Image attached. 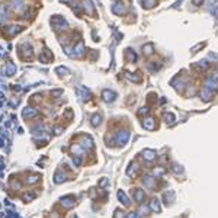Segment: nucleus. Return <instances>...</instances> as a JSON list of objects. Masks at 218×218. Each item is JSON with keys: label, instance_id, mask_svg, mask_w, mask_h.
Wrapping results in <instances>:
<instances>
[{"label": "nucleus", "instance_id": "obj_1", "mask_svg": "<svg viewBox=\"0 0 218 218\" xmlns=\"http://www.w3.org/2000/svg\"><path fill=\"white\" fill-rule=\"evenodd\" d=\"M118 143L119 144H125L127 141H128V138H130V133H127V131H122V133H119L118 134Z\"/></svg>", "mask_w": 218, "mask_h": 218}, {"label": "nucleus", "instance_id": "obj_2", "mask_svg": "<svg viewBox=\"0 0 218 218\" xmlns=\"http://www.w3.org/2000/svg\"><path fill=\"white\" fill-rule=\"evenodd\" d=\"M143 127H144L146 130H154V127H156V124H154V119H153V118H147V119H144V122H143Z\"/></svg>", "mask_w": 218, "mask_h": 218}, {"label": "nucleus", "instance_id": "obj_3", "mask_svg": "<svg viewBox=\"0 0 218 218\" xmlns=\"http://www.w3.org/2000/svg\"><path fill=\"white\" fill-rule=\"evenodd\" d=\"M143 157H144L146 160L151 162V160L156 157V151H153V150H144V151H143Z\"/></svg>", "mask_w": 218, "mask_h": 218}, {"label": "nucleus", "instance_id": "obj_4", "mask_svg": "<svg viewBox=\"0 0 218 218\" xmlns=\"http://www.w3.org/2000/svg\"><path fill=\"white\" fill-rule=\"evenodd\" d=\"M150 208H151V211L160 212V211H162V206H160V202H159V199H153L151 204H150Z\"/></svg>", "mask_w": 218, "mask_h": 218}, {"label": "nucleus", "instance_id": "obj_5", "mask_svg": "<svg viewBox=\"0 0 218 218\" xmlns=\"http://www.w3.org/2000/svg\"><path fill=\"white\" fill-rule=\"evenodd\" d=\"M118 198H119V201H122L124 205H128V204H130V199H128V196L124 193V190H119V192H118Z\"/></svg>", "mask_w": 218, "mask_h": 218}, {"label": "nucleus", "instance_id": "obj_6", "mask_svg": "<svg viewBox=\"0 0 218 218\" xmlns=\"http://www.w3.org/2000/svg\"><path fill=\"white\" fill-rule=\"evenodd\" d=\"M114 12H115L117 15H124V13H125V7H124L121 3H117V4L114 6Z\"/></svg>", "mask_w": 218, "mask_h": 218}, {"label": "nucleus", "instance_id": "obj_7", "mask_svg": "<svg viewBox=\"0 0 218 218\" xmlns=\"http://www.w3.org/2000/svg\"><path fill=\"white\" fill-rule=\"evenodd\" d=\"M103 96H105V101H109V102H112L114 99H115V93H114V92H108V90H105V92H103Z\"/></svg>", "mask_w": 218, "mask_h": 218}, {"label": "nucleus", "instance_id": "obj_8", "mask_svg": "<svg viewBox=\"0 0 218 218\" xmlns=\"http://www.w3.org/2000/svg\"><path fill=\"white\" fill-rule=\"evenodd\" d=\"M175 199V192L173 190H169L167 193H164V201L166 202H173Z\"/></svg>", "mask_w": 218, "mask_h": 218}, {"label": "nucleus", "instance_id": "obj_9", "mask_svg": "<svg viewBox=\"0 0 218 218\" xmlns=\"http://www.w3.org/2000/svg\"><path fill=\"white\" fill-rule=\"evenodd\" d=\"M143 199H144V192L140 190V189H137V190H135V201L141 202Z\"/></svg>", "mask_w": 218, "mask_h": 218}, {"label": "nucleus", "instance_id": "obj_10", "mask_svg": "<svg viewBox=\"0 0 218 218\" xmlns=\"http://www.w3.org/2000/svg\"><path fill=\"white\" fill-rule=\"evenodd\" d=\"M153 183H154V180H153V177H151V176H146V177H144V185H146V186L151 188Z\"/></svg>", "mask_w": 218, "mask_h": 218}, {"label": "nucleus", "instance_id": "obj_11", "mask_svg": "<svg viewBox=\"0 0 218 218\" xmlns=\"http://www.w3.org/2000/svg\"><path fill=\"white\" fill-rule=\"evenodd\" d=\"M143 50H144V52H146L147 55H150L151 52H153V45H151V44H147V45H144Z\"/></svg>", "mask_w": 218, "mask_h": 218}, {"label": "nucleus", "instance_id": "obj_12", "mask_svg": "<svg viewBox=\"0 0 218 218\" xmlns=\"http://www.w3.org/2000/svg\"><path fill=\"white\" fill-rule=\"evenodd\" d=\"M131 167H133V169H128V172H127V173H128L130 176H135V173H137V164H133Z\"/></svg>", "mask_w": 218, "mask_h": 218}, {"label": "nucleus", "instance_id": "obj_13", "mask_svg": "<svg viewBox=\"0 0 218 218\" xmlns=\"http://www.w3.org/2000/svg\"><path fill=\"white\" fill-rule=\"evenodd\" d=\"M172 170L177 175V173H182V169H180V166L179 164H173V167H172Z\"/></svg>", "mask_w": 218, "mask_h": 218}, {"label": "nucleus", "instance_id": "obj_14", "mask_svg": "<svg viewBox=\"0 0 218 218\" xmlns=\"http://www.w3.org/2000/svg\"><path fill=\"white\" fill-rule=\"evenodd\" d=\"M166 122H173L175 121V115H172V114H166Z\"/></svg>", "mask_w": 218, "mask_h": 218}, {"label": "nucleus", "instance_id": "obj_15", "mask_svg": "<svg viewBox=\"0 0 218 218\" xmlns=\"http://www.w3.org/2000/svg\"><path fill=\"white\" fill-rule=\"evenodd\" d=\"M163 173H164V169H162V167L154 170V175H156V176H160V175H163Z\"/></svg>", "mask_w": 218, "mask_h": 218}, {"label": "nucleus", "instance_id": "obj_16", "mask_svg": "<svg viewBox=\"0 0 218 218\" xmlns=\"http://www.w3.org/2000/svg\"><path fill=\"white\" fill-rule=\"evenodd\" d=\"M101 122V117H95L93 118V125H98Z\"/></svg>", "mask_w": 218, "mask_h": 218}, {"label": "nucleus", "instance_id": "obj_17", "mask_svg": "<svg viewBox=\"0 0 218 218\" xmlns=\"http://www.w3.org/2000/svg\"><path fill=\"white\" fill-rule=\"evenodd\" d=\"M146 115V114H148V108H141V111H140V115Z\"/></svg>", "mask_w": 218, "mask_h": 218}, {"label": "nucleus", "instance_id": "obj_18", "mask_svg": "<svg viewBox=\"0 0 218 218\" xmlns=\"http://www.w3.org/2000/svg\"><path fill=\"white\" fill-rule=\"evenodd\" d=\"M202 3H204V0H193V4H196V6H201Z\"/></svg>", "mask_w": 218, "mask_h": 218}, {"label": "nucleus", "instance_id": "obj_19", "mask_svg": "<svg viewBox=\"0 0 218 218\" xmlns=\"http://www.w3.org/2000/svg\"><path fill=\"white\" fill-rule=\"evenodd\" d=\"M128 218H140V217H138V214H135V212H131V214L128 215Z\"/></svg>", "mask_w": 218, "mask_h": 218}, {"label": "nucleus", "instance_id": "obj_20", "mask_svg": "<svg viewBox=\"0 0 218 218\" xmlns=\"http://www.w3.org/2000/svg\"><path fill=\"white\" fill-rule=\"evenodd\" d=\"M118 215H117V218H124V215H122V214H124V212H117Z\"/></svg>", "mask_w": 218, "mask_h": 218}]
</instances>
